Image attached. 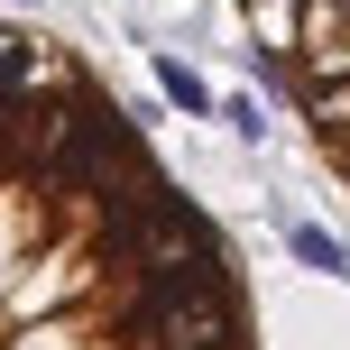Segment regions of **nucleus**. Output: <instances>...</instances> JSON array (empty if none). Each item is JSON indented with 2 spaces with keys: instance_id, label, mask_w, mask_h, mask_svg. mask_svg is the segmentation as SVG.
<instances>
[{
  "instance_id": "f257e3e1",
  "label": "nucleus",
  "mask_w": 350,
  "mask_h": 350,
  "mask_svg": "<svg viewBox=\"0 0 350 350\" xmlns=\"http://www.w3.org/2000/svg\"><path fill=\"white\" fill-rule=\"evenodd\" d=\"M120 249L148 267V277H193V267H221L212 258V221L185 203V193H166V185H148L139 203H120Z\"/></svg>"
},
{
  "instance_id": "f03ea898",
  "label": "nucleus",
  "mask_w": 350,
  "mask_h": 350,
  "mask_svg": "<svg viewBox=\"0 0 350 350\" xmlns=\"http://www.w3.org/2000/svg\"><path fill=\"white\" fill-rule=\"evenodd\" d=\"M139 332L157 350H230V286L221 267H193V277H148L139 295Z\"/></svg>"
},
{
  "instance_id": "7ed1b4c3",
  "label": "nucleus",
  "mask_w": 350,
  "mask_h": 350,
  "mask_svg": "<svg viewBox=\"0 0 350 350\" xmlns=\"http://www.w3.org/2000/svg\"><path fill=\"white\" fill-rule=\"evenodd\" d=\"M295 258H304V267H323V277H350V249H341L323 221H295Z\"/></svg>"
},
{
  "instance_id": "20e7f679",
  "label": "nucleus",
  "mask_w": 350,
  "mask_h": 350,
  "mask_svg": "<svg viewBox=\"0 0 350 350\" xmlns=\"http://www.w3.org/2000/svg\"><path fill=\"white\" fill-rule=\"evenodd\" d=\"M157 83H166V102H175V111H212L203 74H185V65H157Z\"/></svg>"
},
{
  "instance_id": "39448f33",
  "label": "nucleus",
  "mask_w": 350,
  "mask_h": 350,
  "mask_svg": "<svg viewBox=\"0 0 350 350\" xmlns=\"http://www.w3.org/2000/svg\"><path fill=\"white\" fill-rule=\"evenodd\" d=\"M314 120H323V129H341V139H350V83H332V92H323V102H314Z\"/></svg>"
}]
</instances>
